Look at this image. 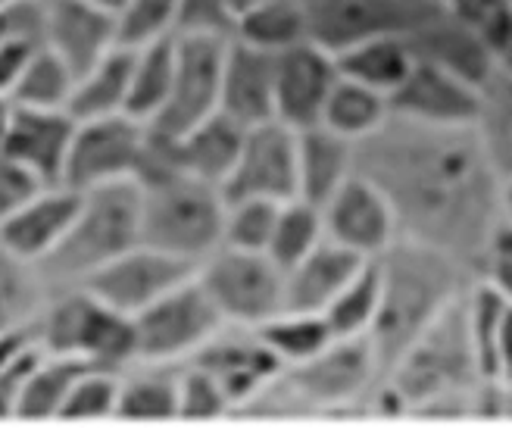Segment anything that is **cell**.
I'll return each mask as SVG.
<instances>
[{"label":"cell","mask_w":512,"mask_h":428,"mask_svg":"<svg viewBox=\"0 0 512 428\" xmlns=\"http://www.w3.org/2000/svg\"><path fill=\"white\" fill-rule=\"evenodd\" d=\"M356 172L391 200L400 238L444 250L481 272L500 219V175L472 125H428L391 113L356 144Z\"/></svg>","instance_id":"cell-1"},{"label":"cell","mask_w":512,"mask_h":428,"mask_svg":"<svg viewBox=\"0 0 512 428\" xmlns=\"http://www.w3.org/2000/svg\"><path fill=\"white\" fill-rule=\"evenodd\" d=\"M381 307L369 332L375 354L388 372L403 350L478 279L472 269L447 257L444 250L397 238L378 257Z\"/></svg>","instance_id":"cell-2"},{"label":"cell","mask_w":512,"mask_h":428,"mask_svg":"<svg viewBox=\"0 0 512 428\" xmlns=\"http://www.w3.org/2000/svg\"><path fill=\"white\" fill-rule=\"evenodd\" d=\"M384 366L369 338H335L322 354L281 369L241 410V416H344L360 413Z\"/></svg>","instance_id":"cell-3"},{"label":"cell","mask_w":512,"mask_h":428,"mask_svg":"<svg viewBox=\"0 0 512 428\" xmlns=\"http://www.w3.org/2000/svg\"><path fill=\"white\" fill-rule=\"evenodd\" d=\"M388 379L403 391L409 416H469L472 391L484 375L466 322V294L403 350Z\"/></svg>","instance_id":"cell-4"},{"label":"cell","mask_w":512,"mask_h":428,"mask_svg":"<svg viewBox=\"0 0 512 428\" xmlns=\"http://www.w3.org/2000/svg\"><path fill=\"white\" fill-rule=\"evenodd\" d=\"M225 194L182 169H169L138 182L141 244L200 263L222 244Z\"/></svg>","instance_id":"cell-5"},{"label":"cell","mask_w":512,"mask_h":428,"mask_svg":"<svg viewBox=\"0 0 512 428\" xmlns=\"http://www.w3.org/2000/svg\"><path fill=\"white\" fill-rule=\"evenodd\" d=\"M138 241L141 225L135 182L85 191L63 244L41 263V272L54 291L82 288L97 269L113 263Z\"/></svg>","instance_id":"cell-6"},{"label":"cell","mask_w":512,"mask_h":428,"mask_svg":"<svg viewBox=\"0 0 512 428\" xmlns=\"http://www.w3.org/2000/svg\"><path fill=\"white\" fill-rule=\"evenodd\" d=\"M44 354L72 357L85 366L122 372L135 363V325L97 300L88 288L54 291L32 332Z\"/></svg>","instance_id":"cell-7"},{"label":"cell","mask_w":512,"mask_h":428,"mask_svg":"<svg viewBox=\"0 0 512 428\" xmlns=\"http://www.w3.org/2000/svg\"><path fill=\"white\" fill-rule=\"evenodd\" d=\"M135 363L185 366L191 363L210 338L222 329L210 294L200 288L197 275L163 294L157 304L141 310L135 319Z\"/></svg>","instance_id":"cell-8"},{"label":"cell","mask_w":512,"mask_h":428,"mask_svg":"<svg viewBox=\"0 0 512 428\" xmlns=\"http://www.w3.org/2000/svg\"><path fill=\"white\" fill-rule=\"evenodd\" d=\"M194 275L219 316L232 325L260 329L266 319L285 310V269L269 254L219 244L197 263Z\"/></svg>","instance_id":"cell-9"},{"label":"cell","mask_w":512,"mask_h":428,"mask_svg":"<svg viewBox=\"0 0 512 428\" xmlns=\"http://www.w3.org/2000/svg\"><path fill=\"white\" fill-rule=\"evenodd\" d=\"M147 122L116 113L100 119H75L63 185L75 191H97L122 182H135L147 150Z\"/></svg>","instance_id":"cell-10"},{"label":"cell","mask_w":512,"mask_h":428,"mask_svg":"<svg viewBox=\"0 0 512 428\" xmlns=\"http://www.w3.org/2000/svg\"><path fill=\"white\" fill-rule=\"evenodd\" d=\"M303 10L310 22V41L341 54L344 47L378 35L413 38L422 25L444 13V4L441 0H303Z\"/></svg>","instance_id":"cell-11"},{"label":"cell","mask_w":512,"mask_h":428,"mask_svg":"<svg viewBox=\"0 0 512 428\" xmlns=\"http://www.w3.org/2000/svg\"><path fill=\"white\" fill-rule=\"evenodd\" d=\"M228 38L175 35V72L163 110L150 122L153 132L175 138L191 125L219 113L222 60Z\"/></svg>","instance_id":"cell-12"},{"label":"cell","mask_w":512,"mask_h":428,"mask_svg":"<svg viewBox=\"0 0 512 428\" xmlns=\"http://www.w3.org/2000/svg\"><path fill=\"white\" fill-rule=\"evenodd\" d=\"M194 272H197L194 263L178 260L160 247L138 241L113 263L97 269L82 288H88L97 300H104L107 307L119 310L122 316L135 319L141 310L157 304L163 294L188 282Z\"/></svg>","instance_id":"cell-13"},{"label":"cell","mask_w":512,"mask_h":428,"mask_svg":"<svg viewBox=\"0 0 512 428\" xmlns=\"http://www.w3.org/2000/svg\"><path fill=\"white\" fill-rule=\"evenodd\" d=\"M325 238L353 250L363 260H378L400 238V222L384 191L366 175L350 179L322 204Z\"/></svg>","instance_id":"cell-14"},{"label":"cell","mask_w":512,"mask_h":428,"mask_svg":"<svg viewBox=\"0 0 512 428\" xmlns=\"http://www.w3.org/2000/svg\"><path fill=\"white\" fill-rule=\"evenodd\" d=\"M222 194L228 200L263 197L275 204L297 197V132L291 125L278 119L250 125Z\"/></svg>","instance_id":"cell-15"},{"label":"cell","mask_w":512,"mask_h":428,"mask_svg":"<svg viewBox=\"0 0 512 428\" xmlns=\"http://www.w3.org/2000/svg\"><path fill=\"white\" fill-rule=\"evenodd\" d=\"M341 79L338 60L316 41H300L275 54V119L294 132L319 125L325 100Z\"/></svg>","instance_id":"cell-16"},{"label":"cell","mask_w":512,"mask_h":428,"mask_svg":"<svg viewBox=\"0 0 512 428\" xmlns=\"http://www.w3.org/2000/svg\"><path fill=\"white\" fill-rule=\"evenodd\" d=\"M191 363L216 375V382L232 397L235 416L285 369L275 360L269 344L263 341L260 329L232 325V322H225Z\"/></svg>","instance_id":"cell-17"},{"label":"cell","mask_w":512,"mask_h":428,"mask_svg":"<svg viewBox=\"0 0 512 428\" xmlns=\"http://www.w3.org/2000/svg\"><path fill=\"white\" fill-rule=\"evenodd\" d=\"M481 85L431 60L416 57L413 72L391 94V113L428 125H475Z\"/></svg>","instance_id":"cell-18"},{"label":"cell","mask_w":512,"mask_h":428,"mask_svg":"<svg viewBox=\"0 0 512 428\" xmlns=\"http://www.w3.org/2000/svg\"><path fill=\"white\" fill-rule=\"evenodd\" d=\"M44 47L79 79L85 69L119 47L116 13L91 0H44Z\"/></svg>","instance_id":"cell-19"},{"label":"cell","mask_w":512,"mask_h":428,"mask_svg":"<svg viewBox=\"0 0 512 428\" xmlns=\"http://www.w3.org/2000/svg\"><path fill=\"white\" fill-rule=\"evenodd\" d=\"M82 191L69 185H44L25 204L0 222V247L13 250L16 257L44 263L63 244L69 225L79 213Z\"/></svg>","instance_id":"cell-20"},{"label":"cell","mask_w":512,"mask_h":428,"mask_svg":"<svg viewBox=\"0 0 512 428\" xmlns=\"http://www.w3.org/2000/svg\"><path fill=\"white\" fill-rule=\"evenodd\" d=\"M219 113L244 129L275 119V54L247 41L228 38L222 60Z\"/></svg>","instance_id":"cell-21"},{"label":"cell","mask_w":512,"mask_h":428,"mask_svg":"<svg viewBox=\"0 0 512 428\" xmlns=\"http://www.w3.org/2000/svg\"><path fill=\"white\" fill-rule=\"evenodd\" d=\"M13 107V104H10ZM75 135V116L69 110L13 107L4 154L25 166L44 185H60Z\"/></svg>","instance_id":"cell-22"},{"label":"cell","mask_w":512,"mask_h":428,"mask_svg":"<svg viewBox=\"0 0 512 428\" xmlns=\"http://www.w3.org/2000/svg\"><path fill=\"white\" fill-rule=\"evenodd\" d=\"M363 263L353 250L325 238L300 263L285 269V310L325 313Z\"/></svg>","instance_id":"cell-23"},{"label":"cell","mask_w":512,"mask_h":428,"mask_svg":"<svg viewBox=\"0 0 512 428\" xmlns=\"http://www.w3.org/2000/svg\"><path fill=\"white\" fill-rule=\"evenodd\" d=\"M244 132L247 129L241 122L228 119L225 113H213L210 119L191 125L188 132L169 138L175 166L194 175L200 182L225 188L228 175H232V169L238 163Z\"/></svg>","instance_id":"cell-24"},{"label":"cell","mask_w":512,"mask_h":428,"mask_svg":"<svg viewBox=\"0 0 512 428\" xmlns=\"http://www.w3.org/2000/svg\"><path fill=\"white\" fill-rule=\"evenodd\" d=\"M356 172V144L325 125L297 132V197L322 207Z\"/></svg>","instance_id":"cell-25"},{"label":"cell","mask_w":512,"mask_h":428,"mask_svg":"<svg viewBox=\"0 0 512 428\" xmlns=\"http://www.w3.org/2000/svg\"><path fill=\"white\" fill-rule=\"evenodd\" d=\"M409 41H413L416 57L438 63L450 72H459L463 79L475 85H481L494 69V57L484 38L478 35V29L450 16L447 10L434 16L428 25H422Z\"/></svg>","instance_id":"cell-26"},{"label":"cell","mask_w":512,"mask_h":428,"mask_svg":"<svg viewBox=\"0 0 512 428\" xmlns=\"http://www.w3.org/2000/svg\"><path fill=\"white\" fill-rule=\"evenodd\" d=\"M50 297L41 266L0 247V335H32Z\"/></svg>","instance_id":"cell-27"},{"label":"cell","mask_w":512,"mask_h":428,"mask_svg":"<svg viewBox=\"0 0 512 428\" xmlns=\"http://www.w3.org/2000/svg\"><path fill=\"white\" fill-rule=\"evenodd\" d=\"M335 60L347 79L363 82L391 97L403 85L406 75L413 72L416 50L406 35H378L344 47L341 54H335Z\"/></svg>","instance_id":"cell-28"},{"label":"cell","mask_w":512,"mask_h":428,"mask_svg":"<svg viewBox=\"0 0 512 428\" xmlns=\"http://www.w3.org/2000/svg\"><path fill=\"white\" fill-rule=\"evenodd\" d=\"M132 47H113L91 69H85L72 88L69 113L75 119H100L128 113V85H132Z\"/></svg>","instance_id":"cell-29"},{"label":"cell","mask_w":512,"mask_h":428,"mask_svg":"<svg viewBox=\"0 0 512 428\" xmlns=\"http://www.w3.org/2000/svg\"><path fill=\"white\" fill-rule=\"evenodd\" d=\"M178 372L182 366L132 363L119 372L116 419H178Z\"/></svg>","instance_id":"cell-30"},{"label":"cell","mask_w":512,"mask_h":428,"mask_svg":"<svg viewBox=\"0 0 512 428\" xmlns=\"http://www.w3.org/2000/svg\"><path fill=\"white\" fill-rule=\"evenodd\" d=\"M391 119V97L381 94L363 82H353L347 75L335 82L331 88L328 100H325V110L319 125L331 129L335 135L360 144L369 135H375L384 122Z\"/></svg>","instance_id":"cell-31"},{"label":"cell","mask_w":512,"mask_h":428,"mask_svg":"<svg viewBox=\"0 0 512 428\" xmlns=\"http://www.w3.org/2000/svg\"><path fill=\"white\" fill-rule=\"evenodd\" d=\"M472 129L500 179L512 175V69L494 66L481 82V104Z\"/></svg>","instance_id":"cell-32"},{"label":"cell","mask_w":512,"mask_h":428,"mask_svg":"<svg viewBox=\"0 0 512 428\" xmlns=\"http://www.w3.org/2000/svg\"><path fill=\"white\" fill-rule=\"evenodd\" d=\"M232 38L263 47L269 54H281L300 41H310L303 0H260L238 16Z\"/></svg>","instance_id":"cell-33"},{"label":"cell","mask_w":512,"mask_h":428,"mask_svg":"<svg viewBox=\"0 0 512 428\" xmlns=\"http://www.w3.org/2000/svg\"><path fill=\"white\" fill-rule=\"evenodd\" d=\"M260 335L275 354V360L291 369L306 360H313L316 354L335 341V332L322 313H306V310H281L272 319L260 325Z\"/></svg>","instance_id":"cell-34"},{"label":"cell","mask_w":512,"mask_h":428,"mask_svg":"<svg viewBox=\"0 0 512 428\" xmlns=\"http://www.w3.org/2000/svg\"><path fill=\"white\" fill-rule=\"evenodd\" d=\"M132 85H128V116L141 122H153L163 110L169 88H172V72H175V38L153 41L147 47H132Z\"/></svg>","instance_id":"cell-35"},{"label":"cell","mask_w":512,"mask_h":428,"mask_svg":"<svg viewBox=\"0 0 512 428\" xmlns=\"http://www.w3.org/2000/svg\"><path fill=\"white\" fill-rule=\"evenodd\" d=\"M82 369H85V363H79V360L38 350V357L29 369V379L22 385L16 419H32V422L35 419H60L66 394L75 382V375Z\"/></svg>","instance_id":"cell-36"},{"label":"cell","mask_w":512,"mask_h":428,"mask_svg":"<svg viewBox=\"0 0 512 428\" xmlns=\"http://www.w3.org/2000/svg\"><path fill=\"white\" fill-rule=\"evenodd\" d=\"M381 307V272L378 260H366L360 272L341 288V294L331 300L322 313L331 325L335 338H369L372 325Z\"/></svg>","instance_id":"cell-37"},{"label":"cell","mask_w":512,"mask_h":428,"mask_svg":"<svg viewBox=\"0 0 512 428\" xmlns=\"http://www.w3.org/2000/svg\"><path fill=\"white\" fill-rule=\"evenodd\" d=\"M325 241V222H322V207L310 204L303 197H291L278 207L275 229L266 254L281 266L291 269L300 263L313 247Z\"/></svg>","instance_id":"cell-38"},{"label":"cell","mask_w":512,"mask_h":428,"mask_svg":"<svg viewBox=\"0 0 512 428\" xmlns=\"http://www.w3.org/2000/svg\"><path fill=\"white\" fill-rule=\"evenodd\" d=\"M75 88V72L47 47H41L25 66L22 79L10 91L13 107H32V110H69Z\"/></svg>","instance_id":"cell-39"},{"label":"cell","mask_w":512,"mask_h":428,"mask_svg":"<svg viewBox=\"0 0 512 428\" xmlns=\"http://www.w3.org/2000/svg\"><path fill=\"white\" fill-rule=\"evenodd\" d=\"M275 200L263 197H225V219H222V247H235V250H256V254H266L272 229H275V216H278Z\"/></svg>","instance_id":"cell-40"},{"label":"cell","mask_w":512,"mask_h":428,"mask_svg":"<svg viewBox=\"0 0 512 428\" xmlns=\"http://www.w3.org/2000/svg\"><path fill=\"white\" fill-rule=\"evenodd\" d=\"M122 47H147L178 35V0H125L116 13Z\"/></svg>","instance_id":"cell-41"},{"label":"cell","mask_w":512,"mask_h":428,"mask_svg":"<svg viewBox=\"0 0 512 428\" xmlns=\"http://www.w3.org/2000/svg\"><path fill=\"white\" fill-rule=\"evenodd\" d=\"M119 407V372L113 369H97L85 366L66 394V404L60 419H116Z\"/></svg>","instance_id":"cell-42"},{"label":"cell","mask_w":512,"mask_h":428,"mask_svg":"<svg viewBox=\"0 0 512 428\" xmlns=\"http://www.w3.org/2000/svg\"><path fill=\"white\" fill-rule=\"evenodd\" d=\"M235 416L228 391L197 363H185L178 372V419H222Z\"/></svg>","instance_id":"cell-43"},{"label":"cell","mask_w":512,"mask_h":428,"mask_svg":"<svg viewBox=\"0 0 512 428\" xmlns=\"http://www.w3.org/2000/svg\"><path fill=\"white\" fill-rule=\"evenodd\" d=\"M178 35H235V10L228 0H178Z\"/></svg>","instance_id":"cell-44"},{"label":"cell","mask_w":512,"mask_h":428,"mask_svg":"<svg viewBox=\"0 0 512 428\" xmlns=\"http://www.w3.org/2000/svg\"><path fill=\"white\" fill-rule=\"evenodd\" d=\"M44 188V182L38 175H32L25 166H19L16 160H10L7 154L0 157V222L7 216H13L25 200L32 194H38Z\"/></svg>","instance_id":"cell-45"},{"label":"cell","mask_w":512,"mask_h":428,"mask_svg":"<svg viewBox=\"0 0 512 428\" xmlns=\"http://www.w3.org/2000/svg\"><path fill=\"white\" fill-rule=\"evenodd\" d=\"M38 357V344H32L29 350L0 369V419H16L19 413V397H22V385L29 379V369Z\"/></svg>","instance_id":"cell-46"},{"label":"cell","mask_w":512,"mask_h":428,"mask_svg":"<svg viewBox=\"0 0 512 428\" xmlns=\"http://www.w3.org/2000/svg\"><path fill=\"white\" fill-rule=\"evenodd\" d=\"M441 4L450 16L463 19L466 25L478 29V35L488 29L491 22L512 13V0H441Z\"/></svg>","instance_id":"cell-47"},{"label":"cell","mask_w":512,"mask_h":428,"mask_svg":"<svg viewBox=\"0 0 512 428\" xmlns=\"http://www.w3.org/2000/svg\"><path fill=\"white\" fill-rule=\"evenodd\" d=\"M44 44L35 41H0V97H10L16 82L22 79L25 66L32 63Z\"/></svg>","instance_id":"cell-48"},{"label":"cell","mask_w":512,"mask_h":428,"mask_svg":"<svg viewBox=\"0 0 512 428\" xmlns=\"http://www.w3.org/2000/svg\"><path fill=\"white\" fill-rule=\"evenodd\" d=\"M491 379L512 382V304L506 307L500 335H497V350H494V375Z\"/></svg>","instance_id":"cell-49"},{"label":"cell","mask_w":512,"mask_h":428,"mask_svg":"<svg viewBox=\"0 0 512 428\" xmlns=\"http://www.w3.org/2000/svg\"><path fill=\"white\" fill-rule=\"evenodd\" d=\"M478 279L488 282L506 304H512V260H488L481 266Z\"/></svg>","instance_id":"cell-50"},{"label":"cell","mask_w":512,"mask_h":428,"mask_svg":"<svg viewBox=\"0 0 512 428\" xmlns=\"http://www.w3.org/2000/svg\"><path fill=\"white\" fill-rule=\"evenodd\" d=\"M488 260H512V222L509 219H497L494 232L488 238V257H484V263Z\"/></svg>","instance_id":"cell-51"},{"label":"cell","mask_w":512,"mask_h":428,"mask_svg":"<svg viewBox=\"0 0 512 428\" xmlns=\"http://www.w3.org/2000/svg\"><path fill=\"white\" fill-rule=\"evenodd\" d=\"M35 344L32 335H0V369H4L7 363H13L22 350H29Z\"/></svg>","instance_id":"cell-52"},{"label":"cell","mask_w":512,"mask_h":428,"mask_svg":"<svg viewBox=\"0 0 512 428\" xmlns=\"http://www.w3.org/2000/svg\"><path fill=\"white\" fill-rule=\"evenodd\" d=\"M497 210H500V219H509V222H512V175L500 179V188H497Z\"/></svg>","instance_id":"cell-53"},{"label":"cell","mask_w":512,"mask_h":428,"mask_svg":"<svg viewBox=\"0 0 512 428\" xmlns=\"http://www.w3.org/2000/svg\"><path fill=\"white\" fill-rule=\"evenodd\" d=\"M10 100L0 97V157H4V147H7V129H10Z\"/></svg>","instance_id":"cell-54"},{"label":"cell","mask_w":512,"mask_h":428,"mask_svg":"<svg viewBox=\"0 0 512 428\" xmlns=\"http://www.w3.org/2000/svg\"><path fill=\"white\" fill-rule=\"evenodd\" d=\"M232 4V10H235V22H238V16L247 10V7H253V4H260V0H228Z\"/></svg>","instance_id":"cell-55"},{"label":"cell","mask_w":512,"mask_h":428,"mask_svg":"<svg viewBox=\"0 0 512 428\" xmlns=\"http://www.w3.org/2000/svg\"><path fill=\"white\" fill-rule=\"evenodd\" d=\"M91 4L104 7V10H110V13H119V7L125 4V0H91Z\"/></svg>","instance_id":"cell-56"},{"label":"cell","mask_w":512,"mask_h":428,"mask_svg":"<svg viewBox=\"0 0 512 428\" xmlns=\"http://www.w3.org/2000/svg\"><path fill=\"white\" fill-rule=\"evenodd\" d=\"M0 4H4V0H0Z\"/></svg>","instance_id":"cell-57"}]
</instances>
